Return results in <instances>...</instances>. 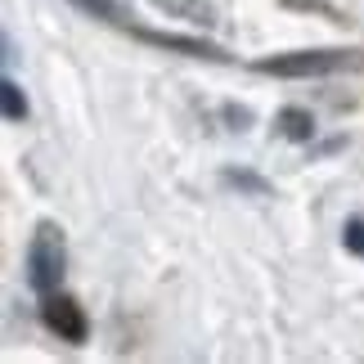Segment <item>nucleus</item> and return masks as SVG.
<instances>
[{
  "label": "nucleus",
  "mask_w": 364,
  "mask_h": 364,
  "mask_svg": "<svg viewBox=\"0 0 364 364\" xmlns=\"http://www.w3.org/2000/svg\"><path fill=\"white\" fill-rule=\"evenodd\" d=\"M23 274H27V288H32L36 297H50V292L63 288L68 239H63L59 220H36L32 225V239H27V252H23Z\"/></svg>",
  "instance_id": "obj_2"
},
{
  "label": "nucleus",
  "mask_w": 364,
  "mask_h": 364,
  "mask_svg": "<svg viewBox=\"0 0 364 364\" xmlns=\"http://www.w3.org/2000/svg\"><path fill=\"white\" fill-rule=\"evenodd\" d=\"M220 185L234 189V193H243V198H270V193H274L270 180L257 176V171H247V166H225V171H220Z\"/></svg>",
  "instance_id": "obj_7"
},
{
  "label": "nucleus",
  "mask_w": 364,
  "mask_h": 364,
  "mask_svg": "<svg viewBox=\"0 0 364 364\" xmlns=\"http://www.w3.org/2000/svg\"><path fill=\"white\" fill-rule=\"evenodd\" d=\"M261 77H279V81H311V77H338V73H355L364 68V50H346V46H311V50H284V54H265L252 63Z\"/></svg>",
  "instance_id": "obj_1"
},
{
  "label": "nucleus",
  "mask_w": 364,
  "mask_h": 364,
  "mask_svg": "<svg viewBox=\"0 0 364 364\" xmlns=\"http://www.w3.org/2000/svg\"><path fill=\"white\" fill-rule=\"evenodd\" d=\"M0 104H5V122H27V113H32V108H27V95H23V86L14 77H5L0 81Z\"/></svg>",
  "instance_id": "obj_8"
},
{
  "label": "nucleus",
  "mask_w": 364,
  "mask_h": 364,
  "mask_svg": "<svg viewBox=\"0 0 364 364\" xmlns=\"http://www.w3.org/2000/svg\"><path fill=\"white\" fill-rule=\"evenodd\" d=\"M288 5H301V9H319V14H324V18H328V23H346V18H342V14H338V9H333V5H328V0H288Z\"/></svg>",
  "instance_id": "obj_12"
},
{
  "label": "nucleus",
  "mask_w": 364,
  "mask_h": 364,
  "mask_svg": "<svg viewBox=\"0 0 364 364\" xmlns=\"http://www.w3.org/2000/svg\"><path fill=\"white\" fill-rule=\"evenodd\" d=\"M315 131H319V122H315L311 108H301V104H284L274 113V135L292 139V144H311Z\"/></svg>",
  "instance_id": "obj_5"
},
{
  "label": "nucleus",
  "mask_w": 364,
  "mask_h": 364,
  "mask_svg": "<svg viewBox=\"0 0 364 364\" xmlns=\"http://www.w3.org/2000/svg\"><path fill=\"white\" fill-rule=\"evenodd\" d=\"M73 5H77V9H86L90 18H100V23H108V27H117V23L126 18L117 0H73Z\"/></svg>",
  "instance_id": "obj_9"
},
{
  "label": "nucleus",
  "mask_w": 364,
  "mask_h": 364,
  "mask_svg": "<svg viewBox=\"0 0 364 364\" xmlns=\"http://www.w3.org/2000/svg\"><path fill=\"white\" fill-rule=\"evenodd\" d=\"M342 247L351 252V257H364V216H346V225H342Z\"/></svg>",
  "instance_id": "obj_10"
},
{
  "label": "nucleus",
  "mask_w": 364,
  "mask_h": 364,
  "mask_svg": "<svg viewBox=\"0 0 364 364\" xmlns=\"http://www.w3.org/2000/svg\"><path fill=\"white\" fill-rule=\"evenodd\" d=\"M220 113H225L230 131H247V126H252V108H247V104H225Z\"/></svg>",
  "instance_id": "obj_11"
},
{
  "label": "nucleus",
  "mask_w": 364,
  "mask_h": 364,
  "mask_svg": "<svg viewBox=\"0 0 364 364\" xmlns=\"http://www.w3.org/2000/svg\"><path fill=\"white\" fill-rule=\"evenodd\" d=\"M41 319H46V328L59 342H68V346H81L90 338L86 306H81L77 297H68V292H50V297H41Z\"/></svg>",
  "instance_id": "obj_4"
},
{
  "label": "nucleus",
  "mask_w": 364,
  "mask_h": 364,
  "mask_svg": "<svg viewBox=\"0 0 364 364\" xmlns=\"http://www.w3.org/2000/svg\"><path fill=\"white\" fill-rule=\"evenodd\" d=\"M122 32H131L135 41H144L153 50H166V54H185V59H207V63H234V54L216 41H207L203 32H162V27H139L131 18L117 23Z\"/></svg>",
  "instance_id": "obj_3"
},
{
  "label": "nucleus",
  "mask_w": 364,
  "mask_h": 364,
  "mask_svg": "<svg viewBox=\"0 0 364 364\" xmlns=\"http://www.w3.org/2000/svg\"><path fill=\"white\" fill-rule=\"evenodd\" d=\"M162 14H171V18H185L189 27H216L220 23V9L216 0H153Z\"/></svg>",
  "instance_id": "obj_6"
}]
</instances>
